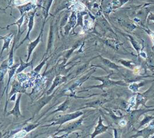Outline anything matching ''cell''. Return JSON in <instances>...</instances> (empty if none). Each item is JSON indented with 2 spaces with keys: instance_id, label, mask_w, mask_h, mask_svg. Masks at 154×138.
Segmentation results:
<instances>
[{
  "instance_id": "13",
  "label": "cell",
  "mask_w": 154,
  "mask_h": 138,
  "mask_svg": "<svg viewBox=\"0 0 154 138\" xmlns=\"http://www.w3.org/2000/svg\"><path fill=\"white\" fill-rule=\"evenodd\" d=\"M20 59V65L19 66L17 67L16 71V74H17L19 73H22L26 68L27 67H29V66H31L32 67V62H33V60H32L30 62H24L22 59L21 58H19Z\"/></svg>"
},
{
  "instance_id": "22",
  "label": "cell",
  "mask_w": 154,
  "mask_h": 138,
  "mask_svg": "<svg viewBox=\"0 0 154 138\" xmlns=\"http://www.w3.org/2000/svg\"><path fill=\"white\" fill-rule=\"evenodd\" d=\"M125 124H126V122H125V121H124V120H122V121H121V122H120V125H122V126L125 125Z\"/></svg>"
},
{
  "instance_id": "5",
  "label": "cell",
  "mask_w": 154,
  "mask_h": 138,
  "mask_svg": "<svg viewBox=\"0 0 154 138\" xmlns=\"http://www.w3.org/2000/svg\"><path fill=\"white\" fill-rule=\"evenodd\" d=\"M36 12V10H35L33 12H32L30 15H29V21L28 23V32L26 33V36L25 37V38L22 40V41H21L20 42V44H18L17 46L16 47V48H17L19 46H20L26 40H29V41H31L30 39H29V34L31 31L32 30L33 26H34V16H35V13Z\"/></svg>"
},
{
  "instance_id": "12",
  "label": "cell",
  "mask_w": 154,
  "mask_h": 138,
  "mask_svg": "<svg viewBox=\"0 0 154 138\" xmlns=\"http://www.w3.org/2000/svg\"><path fill=\"white\" fill-rule=\"evenodd\" d=\"M23 18H24V15H22V16H20V18L16 22H15L14 23L8 25H7V26L6 27V28H8L9 27H10V26H11V25H17L18 26V31H17V37H16L17 42L19 41V38H20V35H21V34H22V33L24 31V30H23V31H21V30H20V27H21V26H22V24L23 21Z\"/></svg>"
},
{
  "instance_id": "9",
  "label": "cell",
  "mask_w": 154,
  "mask_h": 138,
  "mask_svg": "<svg viewBox=\"0 0 154 138\" xmlns=\"http://www.w3.org/2000/svg\"><path fill=\"white\" fill-rule=\"evenodd\" d=\"M17 92L20 93H25V89L20 85V83H19L16 80H14L11 87V90L8 94V97L10 98L12 95Z\"/></svg>"
},
{
  "instance_id": "20",
  "label": "cell",
  "mask_w": 154,
  "mask_h": 138,
  "mask_svg": "<svg viewBox=\"0 0 154 138\" xmlns=\"http://www.w3.org/2000/svg\"><path fill=\"white\" fill-rule=\"evenodd\" d=\"M137 85L135 84H133V85H131L129 87V88H131V89H132L133 90H137Z\"/></svg>"
},
{
  "instance_id": "18",
  "label": "cell",
  "mask_w": 154,
  "mask_h": 138,
  "mask_svg": "<svg viewBox=\"0 0 154 138\" xmlns=\"http://www.w3.org/2000/svg\"><path fill=\"white\" fill-rule=\"evenodd\" d=\"M48 58L45 59L39 65H38L35 68V69L34 70V71L35 73H39L40 71V70H41V69H42V67L45 64V63H46V61L48 60Z\"/></svg>"
},
{
  "instance_id": "6",
  "label": "cell",
  "mask_w": 154,
  "mask_h": 138,
  "mask_svg": "<svg viewBox=\"0 0 154 138\" xmlns=\"http://www.w3.org/2000/svg\"><path fill=\"white\" fill-rule=\"evenodd\" d=\"M22 96V93H19L18 97L17 98V99L15 100V104L14 107L13 108L12 110H11L7 114V116L9 115H13L15 117L18 118L19 117H22V115L20 113V98Z\"/></svg>"
},
{
  "instance_id": "11",
  "label": "cell",
  "mask_w": 154,
  "mask_h": 138,
  "mask_svg": "<svg viewBox=\"0 0 154 138\" xmlns=\"http://www.w3.org/2000/svg\"><path fill=\"white\" fill-rule=\"evenodd\" d=\"M35 5L32 2H28L26 4L24 5H16V8H17L20 13V15H23V13L26 12H28L30 10H32L35 7Z\"/></svg>"
},
{
  "instance_id": "10",
  "label": "cell",
  "mask_w": 154,
  "mask_h": 138,
  "mask_svg": "<svg viewBox=\"0 0 154 138\" xmlns=\"http://www.w3.org/2000/svg\"><path fill=\"white\" fill-rule=\"evenodd\" d=\"M66 80H67V77L66 76H57L55 78V79L54 80L53 84H52L51 87L48 90L47 94H50L55 87H57L58 85L61 84L62 83L66 82Z\"/></svg>"
},
{
  "instance_id": "19",
  "label": "cell",
  "mask_w": 154,
  "mask_h": 138,
  "mask_svg": "<svg viewBox=\"0 0 154 138\" xmlns=\"http://www.w3.org/2000/svg\"><path fill=\"white\" fill-rule=\"evenodd\" d=\"M134 104H135V98L133 97L130 100V105H129L130 108L133 107L134 105Z\"/></svg>"
},
{
  "instance_id": "7",
  "label": "cell",
  "mask_w": 154,
  "mask_h": 138,
  "mask_svg": "<svg viewBox=\"0 0 154 138\" xmlns=\"http://www.w3.org/2000/svg\"><path fill=\"white\" fill-rule=\"evenodd\" d=\"M8 69L7 59L4 61L0 65V93H1V88L4 85V81L5 75Z\"/></svg>"
},
{
  "instance_id": "21",
  "label": "cell",
  "mask_w": 154,
  "mask_h": 138,
  "mask_svg": "<svg viewBox=\"0 0 154 138\" xmlns=\"http://www.w3.org/2000/svg\"><path fill=\"white\" fill-rule=\"evenodd\" d=\"M10 100L11 101H15L16 100V93L14 94V95L13 96H11L10 98Z\"/></svg>"
},
{
  "instance_id": "17",
  "label": "cell",
  "mask_w": 154,
  "mask_h": 138,
  "mask_svg": "<svg viewBox=\"0 0 154 138\" xmlns=\"http://www.w3.org/2000/svg\"><path fill=\"white\" fill-rule=\"evenodd\" d=\"M39 125V123H36V124H29L27 125L26 126L23 127L22 130V132L24 133L26 135V134L28 133L29 132H30L31 131H32V130L35 129V128H37L38 126Z\"/></svg>"
},
{
  "instance_id": "3",
  "label": "cell",
  "mask_w": 154,
  "mask_h": 138,
  "mask_svg": "<svg viewBox=\"0 0 154 138\" xmlns=\"http://www.w3.org/2000/svg\"><path fill=\"white\" fill-rule=\"evenodd\" d=\"M82 122V119H79V120H76L75 122H73L68 124L67 126H64L63 128L60 130L55 134H58L60 132H65L66 133V135H68L69 134L77 130L78 128L81 125Z\"/></svg>"
},
{
  "instance_id": "14",
  "label": "cell",
  "mask_w": 154,
  "mask_h": 138,
  "mask_svg": "<svg viewBox=\"0 0 154 138\" xmlns=\"http://www.w3.org/2000/svg\"><path fill=\"white\" fill-rule=\"evenodd\" d=\"M16 37H14L13 44L12 47L10 50V51L9 53L8 58L7 59V64H8V68L13 65V52H14V45L16 44Z\"/></svg>"
},
{
  "instance_id": "2",
  "label": "cell",
  "mask_w": 154,
  "mask_h": 138,
  "mask_svg": "<svg viewBox=\"0 0 154 138\" xmlns=\"http://www.w3.org/2000/svg\"><path fill=\"white\" fill-rule=\"evenodd\" d=\"M45 19H46V18L44 20V22H43V25H42V29H41L40 32L38 36H37V38L34 41H31V42L28 45V56H27V59L26 60V62H28L29 61V60L30 59V57H31V53H32V51H34V50L35 49L36 46L38 44V43L40 41V39H41L42 36V33H43V28H44V25H45Z\"/></svg>"
},
{
  "instance_id": "15",
  "label": "cell",
  "mask_w": 154,
  "mask_h": 138,
  "mask_svg": "<svg viewBox=\"0 0 154 138\" xmlns=\"http://www.w3.org/2000/svg\"><path fill=\"white\" fill-rule=\"evenodd\" d=\"M69 104H70V100L69 99V98H66V99L60 105L58 108L55 110V111H54L52 113H55V112H58V111H65L67 110V108L69 107Z\"/></svg>"
},
{
  "instance_id": "16",
  "label": "cell",
  "mask_w": 154,
  "mask_h": 138,
  "mask_svg": "<svg viewBox=\"0 0 154 138\" xmlns=\"http://www.w3.org/2000/svg\"><path fill=\"white\" fill-rule=\"evenodd\" d=\"M106 128L105 126H104L102 124V121L101 120H100V121L99 122V123L97 125V126L96 127L94 131L93 132V133L91 134V137H94L95 136H96L97 134L104 131L105 130Z\"/></svg>"
},
{
  "instance_id": "23",
  "label": "cell",
  "mask_w": 154,
  "mask_h": 138,
  "mask_svg": "<svg viewBox=\"0 0 154 138\" xmlns=\"http://www.w3.org/2000/svg\"><path fill=\"white\" fill-rule=\"evenodd\" d=\"M6 27H0V28H2V29H4V28H5Z\"/></svg>"
},
{
  "instance_id": "4",
  "label": "cell",
  "mask_w": 154,
  "mask_h": 138,
  "mask_svg": "<svg viewBox=\"0 0 154 138\" xmlns=\"http://www.w3.org/2000/svg\"><path fill=\"white\" fill-rule=\"evenodd\" d=\"M19 65H20L19 63H17V64L13 65V66H11V67H10V68H8V77L7 84L6 87H5V88L4 89V90H3V91H2V94H1V96H2L3 94H4V92H5H5H6V95H7V99H6V100H7V97H8V93H7L8 90V86H9V85H10V82H11V80L12 77L14 76V74L16 73V71L17 67L19 66Z\"/></svg>"
},
{
  "instance_id": "8",
  "label": "cell",
  "mask_w": 154,
  "mask_h": 138,
  "mask_svg": "<svg viewBox=\"0 0 154 138\" xmlns=\"http://www.w3.org/2000/svg\"><path fill=\"white\" fill-rule=\"evenodd\" d=\"M14 34V32H11L9 34H8L7 35H5L4 36H0V39L3 40V41H4V44H3L2 49H1V52H0V56L2 55L3 51L5 50H8L9 49L10 44L11 42V39H13V37Z\"/></svg>"
},
{
  "instance_id": "1",
  "label": "cell",
  "mask_w": 154,
  "mask_h": 138,
  "mask_svg": "<svg viewBox=\"0 0 154 138\" xmlns=\"http://www.w3.org/2000/svg\"><path fill=\"white\" fill-rule=\"evenodd\" d=\"M83 114V113L81 111H75L74 113L66 114L64 115H60L56 118H55L54 120H52V122L49 125H46V126H50L53 125H59L60 126H61L63 123L69 122L70 120L76 119V118L79 117V116H82Z\"/></svg>"
}]
</instances>
